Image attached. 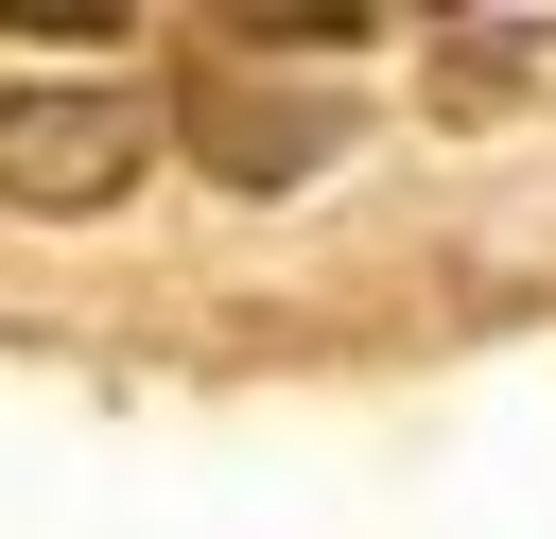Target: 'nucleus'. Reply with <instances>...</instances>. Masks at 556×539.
<instances>
[{"instance_id": "f03ea898", "label": "nucleus", "mask_w": 556, "mask_h": 539, "mask_svg": "<svg viewBox=\"0 0 556 539\" xmlns=\"http://www.w3.org/2000/svg\"><path fill=\"white\" fill-rule=\"evenodd\" d=\"M191 139H208L243 191H278V174H313V156H330V104H226V87H191Z\"/></svg>"}, {"instance_id": "f257e3e1", "label": "nucleus", "mask_w": 556, "mask_h": 539, "mask_svg": "<svg viewBox=\"0 0 556 539\" xmlns=\"http://www.w3.org/2000/svg\"><path fill=\"white\" fill-rule=\"evenodd\" d=\"M139 87H0V191L17 209H104L139 174Z\"/></svg>"}]
</instances>
